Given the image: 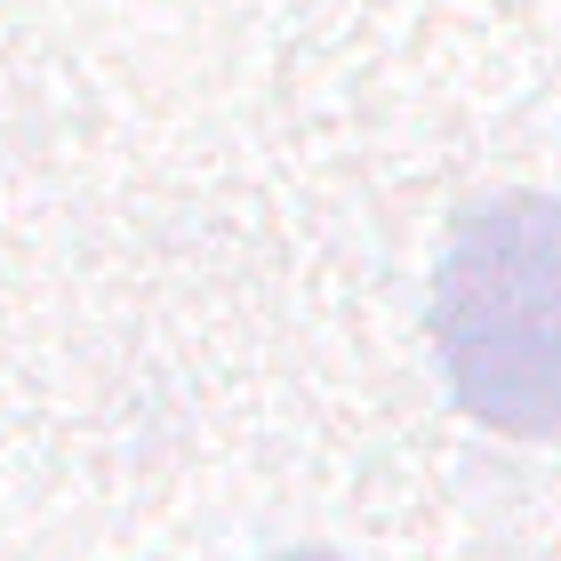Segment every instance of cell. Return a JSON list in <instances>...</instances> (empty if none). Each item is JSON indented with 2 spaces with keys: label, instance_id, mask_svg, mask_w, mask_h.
I'll return each mask as SVG.
<instances>
[{
  "label": "cell",
  "instance_id": "1",
  "mask_svg": "<svg viewBox=\"0 0 561 561\" xmlns=\"http://www.w3.org/2000/svg\"><path fill=\"white\" fill-rule=\"evenodd\" d=\"M449 401L505 442H561V193L457 217L425 297Z\"/></svg>",
  "mask_w": 561,
  "mask_h": 561
},
{
  "label": "cell",
  "instance_id": "2",
  "mask_svg": "<svg viewBox=\"0 0 561 561\" xmlns=\"http://www.w3.org/2000/svg\"><path fill=\"white\" fill-rule=\"evenodd\" d=\"M273 561H345V553H321V546H297V553H273Z\"/></svg>",
  "mask_w": 561,
  "mask_h": 561
}]
</instances>
